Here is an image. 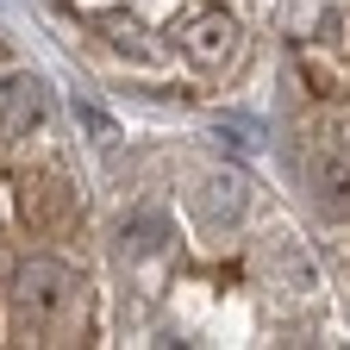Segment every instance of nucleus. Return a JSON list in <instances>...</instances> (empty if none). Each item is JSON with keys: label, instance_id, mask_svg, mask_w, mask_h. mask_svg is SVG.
Here are the masks:
<instances>
[{"label": "nucleus", "instance_id": "obj_5", "mask_svg": "<svg viewBox=\"0 0 350 350\" xmlns=\"http://www.w3.org/2000/svg\"><path fill=\"white\" fill-rule=\"evenodd\" d=\"M194 206H200L206 226H238V219H244V182H238V175H206Z\"/></svg>", "mask_w": 350, "mask_h": 350}, {"label": "nucleus", "instance_id": "obj_3", "mask_svg": "<svg viewBox=\"0 0 350 350\" xmlns=\"http://www.w3.org/2000/svg\"><path fill=\"white\" fill-rule=\"evenodd\" d=\"M306 188H313V206L325 219H350V150H338V144L313 150V163H306Z\"/></svg>", "mask_w": 350, "mask_h": 350}, {"label": "nucleus", "instance_id": "obj_10", "mask_svg": "<svg viewBox=\"0 0 350 350\" xmlns=\"http://www.w3.org/2000/svg\"><path fill=\"white\" fill-rule=\"evenodd\" d=\"M81 125H88V131H94V138H100V144L113 138V119H107V113H94V107H81Z\"/></svg>", "mask_w": 350, "mask_h": 350}, {"label": "nucleus", "instance_id": "obj_1", "mask_svg": "<svg viewBox=\"0 0 350 350\" xmlns=\"http://www.w3.org/2000/svg\"><path fill=\"white\" fill-rule=\"evenodd\" d=\"M13 294H19V319L25 325L57 332L75 313V269L63 256H25L19 275H13Z\"/></svg>", "mask_w": 350, "mask_h": 350}, {"label": "nucleus", "instance_id": "obj_8", "mask_svg": "<svg viewBox=\"0 0 350 350\" xmlns=\"http://www.w3.org/2000/svg\"><path fill=\"white\" fill-rule=\"evenodd\" d=\"M163 238H169V226H163V213H138V219H125V250H138V256H150V250H163Z\"/></svg>", "mask_w": 350, "mask_h": 350}, {"label": "nucleus", "instance_id": "obj_7", "mask_svg": "<svg viewBox=\"0 0 350 350\" xmlns=\"http://www.w3.org/2000/svg\"><path fill=\"white\" fill-rule=\"evenodd\" d=\"M269 262H282V275H288V288H294V294L313 288V262H306V250H300L288 232H275V238H269Z\"/></svg>", "mask_w": 350, "mask_h": 350}, {"label": "nucleus", "instance_id": "obj_9", "mask_svg": "<svg viewBox=\"0 0 350 350\" xmlns=\"http://www.w3.org/2000/svg\"><path fill=\"white\" fill-rule=\"evenodd\" d=\"M219 138H232V144H256V125H244V119H226V125H219Z\"/></svg>", "mask_w": 350, "mask_h": 350}, {"label": "nucleus", "instance_id": "obj_4", "mask_svg": "<svg viewBox=\"0 0 350 350\" xmlns=\"http://www.w3.org/2000/svg\"><path fill=\"white\" fill-rule=\"evenodd\" d=\"M188 57H194L200 69H226V63L238 57V25H232L226 13L194 19V25H188Z\"/></svg>", "mask_w": 350, "mask_h": 350}, {"label": "nucleus", "instance_id": "obj_6", "mask_svg": "<svg viewBox=\"0 0 350 350\" xmlns=\"http://www.w3.org/2000/svg\"><path fill=\"white\" fill-rule=\"evenodd\" d=\"M69 194H75L69 182H57V175H44V182H38L31 194H25V213L38 219V226H57V219L69 213Z\"/></svg>", "mask_w": 350, "mask_h": 350}, {"label": "nucleus", "instance_id": "obj_2", "mask_svg": "<svg viewBox=\"0 0 350 350\" xmlns=\"http://www.w3.org/2000/svg\"><path fill=\"white\" fill-rule=\"evenodd\" d=\"M44 125V81L31 69L0 75V138H25Z\"/></svg>", "mask_w": 350, "mask_h": 350}]
</instances>
